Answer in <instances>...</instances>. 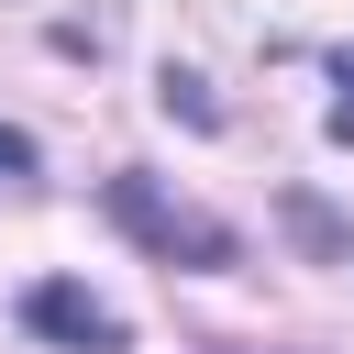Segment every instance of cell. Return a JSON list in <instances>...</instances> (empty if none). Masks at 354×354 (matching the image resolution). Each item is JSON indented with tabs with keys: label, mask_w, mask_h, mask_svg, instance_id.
<instances>
[{
	"label": "cell",
	"mask_w": 354,
	"mask_h": 354,
	"mask_svg": "<svg viewBox=\"0 0 354 354\" xmlns=\"http://www.w3.org/2000/svg\"><path fill=\"white\" fill-rule=\"evenodd\" d=\"M111 221H122L144 254H166V266H243V232H232V221H210V210H188V199H166L144 166H122V177H111Z\"/></svg>",
	"instance_id": "cell-1"
},
{
	"label": "cell",
	"mask_w": 354,
	"mask_h": 354,
	"mask_svg": "<svg viewBox=\"0 0 354 354\" xmlns=\"http://www.w3.org/2000/svg\"><path fill=\"white\" fill-rule=\"evenodd\" d=\"M22 321H33L44 343H66V354H122V343H133V332H122V310H111V299H88L77 277H33V288H22Z\"/></svg>",
	"instance_id": "cell-2"
},
{
	"label": "cell",
	"mask_w": 354,
	"mask_h": 354,
	"mask_svg": "<svg viewBox=\"0 0 354 354\" xmlns=\"http://www.w3.org/2000/svg\"><path fill=\"white\" fill-rule=\"evenodd\" d=\"M22 177H33V133H11V122H0V188H22Z\"/></svg>",
	"instance_id": "cell-3"
},
{
	"label": "cell",
	"mask_w": 354,
	"mask_h": 354,
	"mask_svg": "<svg viewBox=\"0 0 354 354\" xmlns=\"http://www.w3.org/2000/svg\"><path fill=\"white\" fill-rule=\"evenodd\" d=\"M332 144H354V88H343V100H332Z\"/></svg>",
	"instance_id": "cell-4"
},
{
	"label": "cell",
	"mask_w": 354,
	"mask_h": 354,
	"mask_svg": "<svg viewBox=\"0 0 354 354\" xmlns=\"http://www.w3.org/2000/svg\"><path fill=\"white\" fill-rule=\"evenodd\" d=\"M332 77H343V88H354V44H343V55H332Z\"/></svg>",
	"instance_id": "cell-5"
}]
</instances>
